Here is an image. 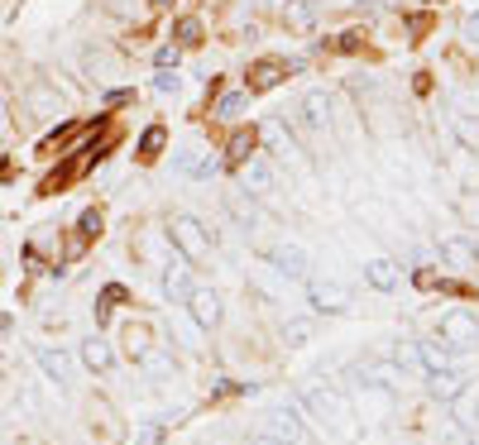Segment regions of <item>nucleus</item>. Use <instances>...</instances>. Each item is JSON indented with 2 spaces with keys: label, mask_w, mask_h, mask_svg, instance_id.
<instances>
[{
  "label": "nucleus",
  "mask_w": 479,
  "mask_h": 445,
  "mask_svg": "<svg viewBox=\"0 0 479 445\" xmlns=\"http://www.w3.org/2000/svg\"><path fill=\"white\" fill-rule=\"evenodd\" d=\"M302 407L321 421V431L331 436L336 445H350L355 441V417H350V402L336 388H307L302 393Z\"/></svg>",
  "instance_id": "obj_1"
},
{
  "label": "nucleus",
  "mask_w": 479,
  "mask_h": 445,
  "mask_svg": "<svg viewBox=\"0 0 479 445\" xmlns=\"http://www.w3.org/2000/svg\"><path fill=\"white\" fill-rule=\"evenodd\" d=\"M173 244H178L183 259H192V263H202L206 254H211V235H206L192 215H178V220H173Z\"/></svg>",
  "instance_id": "obj_2"
},
{
  "label": "nucleus",
  "mask_w": 479,
  "mask_h": 445,
  "mask_svg": "<svg viewBox=\"0 0 479 445\" xmlns=\"http://www.w3.org/2000/svg\"><path fill=\"white\" fill-rule=\"evenodd\" d=\"M264 421H268V436H273L278 445H297L302 441V417H297L293 402H273Z\"/></svg>",
  "instance_id": "obj_3"
},
{
  "label": "nucleus",
  "mask_w": 479,
  "mask_h": 445,
  "mask_svg": "<svg viewBox=\"0 0 479 445\" xmlns=\"http://www.w3.org/2000/svg\"><path fill=\"white\" fill-rule=\"evenodd\" d=\"M187 312H192V321H197V326H202V331H216V326H221V292L216 288H192L187 292Z\"/></svg>",
  "instance_id": "obj_4"
},
{
  "label": "nucleus",
  "mask_w": 479,
  "mask_h": 445,
  "mask_svg": "<svg viewBox=\"0 0 479 445\" xmlns=\"http://www.w3.org/2000/svg\"><path fill=\"white\" fill-rule=\"evenodd\" d=\"M273 182H278V173L268 168L264 158H244V163H240V192L264 197V192H273Z\"/></svg>",
  "instance_id": "obj_5"
},
{
  "label": "nucleus",
  "mask_w": 479,
  "mask_h": 445,
  "mask_svg": "<svg viewBox=\"0 0 479 445\" xmlns=\"http://www.w3.org/2000/svg\"><path fill=\"white\" fill-rule=\"evenodd\" d=\"M307 302H312L321 316H326V312H331V316L350 312V292L341 288V283H307Z\"/></svg>",
  "instance_id": "obj_6"
},
{
  "label": "nucleus",
  "mask_w": 479,
  "mask_h": 445,
  "mask_svg": "<svg viewBox=\"0 0 479 445\" xmlns=\"http://www.w3.org/2000/svg\"><path fill=\"white\" fill-rule=\"evenodd\" d=\"M268 263H273L283 278H307V249H302V244H288V239L273 244V249H268Z\"/></svg>",
  "instance_id": "obj_7"
},
{
  "label": "nucleus",
  "mask_w": 479,
  "mask_h": 445,
  "mask_svg": "<svg viewBox=\"0 0 479 445\" xmlns=\"http://www.w3.org/2000/svg\"><path fill=\"white\" fill-rule=\"evenodd\" d=\"M163 292L173 297V302H187V292H192V259H168V268H163Z\"/></svg>",
  "instance_id": "obj_8"
},
{
  "label": "nucleus",
  "mask_w": 479,
  "mask_h": 445,
  "mask_svg": "<svg viewBox=\"0 0 479 445\" xmlns=\"http://www.w3.org/2000/svg\"><path fill=\"white\" fill-rule=\"evenodd\" d=\"M365 383H374V388H388V393H402V383H407V373H402V364H360L355 368Z\"/></svg>",
  "instance_id": "obj_9"
},
{
  "label": "nucleus",
  "mask_w": 479,
  "mask_h": 445,
  "mask_svg": "<svg viewBox=\"0 0 479 445\" xmlns=\"http://www.w3.org/2000/svg\"><path fill=\"white\" fill-rule=\"evenodd\" d=\"M441 336L451 345H470V340H479V321L470 312H446L441 316Z\"/></svg>",
  "instance_id": "obj_10"
},
{
  "label": "nucleus",
  "mask_w": 479,
  "mask_h": 445,
  "mask_svg": "<svg viewBox=\"0 0 479 445\" xmlns=\"http://www.w3.org/2000/svg\"><path fill=\"white\" fill-rule=\"evenodd\" d=\"M178 173H183V178H216V173H221V158L202 154V149H183V154H178Z\"/></svg>",
  "instance_id": "obj_11"
},
{
  "label": "nucleus",
  "mask_w": 479,
  "mask_h": 445,
  "mask_svg": "<svg viewBox=\"0 0 479 445\" xmlns=\"http://www.w3.org/2000/svg\"><path fill=\"white\" fill-rule=\"evenodd\" d=\"M34 359H39V368H44L53 383H67V378H72V359H67L63 350H53V345H39V354H34Z\"/></svg>",
  "instance_id": "obj_12"
},
{
  "label": "nucleus",
  "mask_w": 479,
  "mask_h": 445,
  "mask_svg": "<svg viewBox=\"0 0 479 445\" xmlns=\"http://www.w3.org/2000/svg\"><path fill=\"white\" fill-rule=\"evenodd\" d=\"M225 211L235 215V220L244 225V230H254V225L264 220V215H259V206H254V197H249V192H225Z\"/></svg>",
  "instance_id": "obj_13"
},
{
  "label": "nucleus",
  "mask_w": 479,
  "mask_h": 445,
  "mask_svg": "<svg viewBox=\"0 0 479 445\" xmlns=\"http://www.w3.org/2000/svg\"><path fill=\"white\" fill-rule=\"evenodd\" d=\"M302 115H307L312 130H326V125H331V96H326V91H307V96H302Z\"/></svg>",
  "instance_id": "obj_14"
},
{
  "label": "nucleus",
  "mask_w": 479,
  "mask_h": 445,
  "mask_svg": "<svg viewBox=\"0 0 479 445\" xmlns=\"http://www.w3.org/2000/svg\"><path fill=\"white\" fill-rule=\"evenodd\" d=\"M365 278H369V288L393 292V288H398V263H388V259H369V263H365Z\"/></svg>",
  "instance_id": "obj_15"
},
{
  "label": "nucleus",
  "mask_w": 479,
  "mask_h": 445,
  "mask_svg": "<svg viewBox=\"0 0 479 445\" xmlns=\"http://www.w3.org/2000/svg\"><path fill=\"white\" fill-rule=\"evenodd\" d=\"M81 364L91 368V373H106V368L115 364V354H110V345H106V340H96V336H91V340L81 345Z\"/></svg>",
  "instance_id": "obj_16"
},
{
  "label": "nucleus",
  "mask_w": 479,
  "mask_h": 445,
  "mask_svg": "<svg viewBox=\"0 0 479 445\" xmlns=\"http://www.w3.org/2000/svg\"><path fill=\"white\" fill-rule=\"evenodd\" d=\"M412 354H417V364H422L426 373H436V368H451V350H446V345H436V340H422L417 350H412Z\"/></svg>",
  "instance_id": "obj_17"
},
{
  "label": "nucleus",
  "mask_w": 479,
  "mask_h": 445,
  "mask_svg": "<svg viewBox=\"0 0 479 445\" xmlns=\"http://www.w3.org/2000/svg\"><path fill=\"white\" fill-rule=\"evenodd\" d=\"M431 393L441 397V402H455V397L465 393V378L451 373V368H436V373H431Z\"/></svg>",
  "instance_id": "obj_18"
},
{
  "label": "nucleus",
  "mask_w": 479,
  "mask_h": 445,
  "mask_svg": "<svg viewBox=\"0 0 479 445\" xmlns=\"http://www.w3.org/2000/svg\"><path fill=\"white\" fill-rule=\"evenodd\" d=\"M441 263L470 268V263H475V244H470V239H441Z\"/></svg>",
  "instance_id": "obj_19"
},
{
  "label": "nucleus",
  "mask_w": 479,
  "mask_h": 445,
  "mask_svg": "<svg viewBox=\"0 0 479 445\" xmlns=\"http://www.w3.org/2000/svg\"><path fill=\"white\" fill-rule=\"evenodd\" d=\"M283 72H288V67H283V62H273V58H264V62H254V72H249V86H254V91H268V86H278V77H283Z\"/></svg>",
  "instance_id": "obj_20"
},
{
  "label": "nucleus",
  "mask_w": 479,
  "mask_h": 445,
  "mask_svg": "<svg viewBox=\"0 0 479 445\" xmlns=\"http://www.w3.org/2000/svg\"><path fill=\"white\" fill-rule=\"evenodd\" d=\"M163 144H168V130L163 125H149V130L139 134V158H159Z\"/></svg>",
  "instance_id": "obj_21"
},
{
  "label": "nucleus",
  "mask_w": 479,
  "mask_h": 445,
  "mask_svg": "<svg viewBox=\"0 0 479 445\" xmlns=\"http://www.w3.org/2000/svg\"><path fill=\"white\" fill-rule=\"evenodd\" d=\"M225 154H230V163L254 158V134H249V130H235V134H230V144H225Z\"/></svg>",
  "instance_id": "obj_22"
},
{
  "label": "nucleus",
  "mask_w": 479,
  "mask_h": 445,
  "mask_svg": "<svg viewBox=\"0 0 479 445\" xmlns=\"http://www.w3.org/2000/svg\"><path fill=\"white\" fill-rule=\"evenodd\" d=\"M288 25L293 29L317 25V0H293V5H288Z\"/></svg>",
  "instance_id": "obj_23"
},
{
  "label": "nucleus",
  "mask_w": 479,
  "mask_h": 445,
  "mask_svg": "<svg viewBox=\"0 0 479 445\" xmlns=\"http://www.w3.org/2000/svg\"><path fill=\"white\" fill-rule=\"evenodd\" d=\"M259 134H264V144L273 149V154H293V139L283 134V125H273V120H268V125H264Z\"/></svg>",
  "instance_id": "obj_24"
},
{
  "label": "nucleus",
  "mask_w": 479,
  "mask_h": 445,
  "mask_svg": "<svg viewBox=\"0 0 479 445\" xmlns=\"http://www.w3.org/2000/svg\"><path fill=\"white\" fill-rule=\"evenodd\" d=\"M283 340L288 345H307L312 340V321H288V326H283Z\"/></svg>",
  "instance_id": "obj_25"
},
{
  "label": "nucleus",
  "mask_w": 479,
  "mask_h": 445,
  "mask_svg": "<svg viewBox=\"0 0 479 445\" xmlns=\"http://www.w3.org/2000/svg\"><path fill=\"white\" fill-rule=\"evenodd\" d=\"M178 44H187V48H192V44H202V20H192V15L178 20Z\"/></svg>",
  "instance_id": "obj_26"
},
{
  "label": "nucleus",
  "mask_w": 479,
  "mask_h": 445,
  "mask_svg": "<svg viewBox=\"0 0 479 445\" xmlns=\"http://www.w3.org/2000/svg\"><path fill=\"white\" fill-rule=\"evenodd\" d=\"M139 364H144V373H154V378H163V373H173V359H168V354H154V350H149V354L139 359Z\"/></svg>",
  "instance_id": "obj_27"
},
{
  "label": "nucleus",
  "mask_w": 479,
  "mask_h": 445,
  "mask_svg": "<svg viewBox=\"0 0 479 445\" xmlns=\"http://www.w3.org/2000/svg\"><path fill=\"white\" fill-rule=\"evenodd\" d=\"M130 350H134V359H144V354L154 350V345H149V331H144V326H130Z\"/></svg>",
  "instance_id": "obj_28"
},
{
  "label": "nucleus",
  "mask_w": 479,
  "mask_h": 445,
  "mask_svg": "<svg viewBox=\"0 0 479 445\" xmlns=\"http://www.w3.org/2000/svg\"><path fill=\"white\" fill-rule=\"evenodd\" d=\"M216 110H221L225 120H235L240 110H244V96H240V91H230V96H221V105H216Z\"/></svg>",
  "instance_id": "obj_29"
},
{
  "label": "nucleus",
  "mask_w": 479,
  "mask_h": 445,
  "mask_svg": "<svg viewBox=\"0 0 479 445\" xmlns=\"http://www.w3.org/2000/svg\"><path fill=\"white\" fill-rule=\"evenodd\" d=\"M159 436H163V426H159V421H149V426H144V436H139L134 445H159Z\"/></svg>",
  "instance_id": "obj_30"
},
{
  "label": "nucleus",
  "mask_w": 479,
  "mask_h": 445,
  "mask_svg": "<svg viewBox=\"0 0 479 445\" xmlns=\"http://www.w3.org/2000/svg\"><path fill=\"white\" fill-rule=\"evenodd\" d=\"M154 91H163V96H168V91H178V77L163 67V77H154Z\"/></svg>",
  "instance_id": "obj_31"
},
{
  "label": "nucleus",
  "mask_w": 479,
  "mask_h": 445,
  "mask_svg": "<svg viewBox=\"0 0 479 445\" xmlns=\"http://www.w3.org/2000/svg\"><path fill=\"white\" fill-rule=\"evenodd\" d=\"M29 105H34V110H58V101L48 96V91H34V96H29Z\"/></svg>",
  "instance_id": "obj_32"
},
{
  "label": "nucleus",
  "mask_w": 479,
  "mask_h": 445,
  "mask_svg": "<svg viewBox=\"0 0 479 445\" xmlns=\"http://www.w3.org/2000/svg\"><path fill=\"white\" fill-rule=\"evenodd\" d=\"M96 230H101V215L86 211V215H81V235H96Z\"/></svg>",
  "instance_id": "obj_33"
},
{
  "label": "nucleus",
  "mask_w": 479,
  "mask_h": 445,
  "mask_svg": "<svg viewBox=\"0 0 479 445\" xmlns=\"http://www.w3.org/2000/svg\"><path fill=\"white\" fill-rule=\"evenodd\" d=\"M159 67H178V48H159Z\"/></svg>",
  "instance_id": "obj_34"
},
{
  "label": "nucleus",
  "mask_w": 479,
  "mask_h": 445,
  "mask_svg": "<svg viewBox=\"0 0 479 445\" xmlns=\"http://www.w3.org/2000/svg\"><path fill=\"white\" fill-rule=\"evenodd\" d=\"M465 39H470V44H479V15H470V20H465Z\"/></svg>",
  "instance_id": "obj_35"
},
{
  "label": "nucleus",
  "mask_w": 479,
  "mask_h": 445,
  "mask_svg": "<svg viewBox=\"0 0 479 445\" xmlns=\"http://www.w3.org/2000/svg\"><path fill=\"white\" fill-rule=\"evenodd\" d=\"M446 445H475V441H470L465 431H455V436H451V441H446Z\"/></svg>",
  "instance_id": "obj_36"
},
{
  "label": "nucleus",
  "mask_w": 479,
  "mask_h": 445,
  "mask_svg": "<svg viewBox=\"0 0 479 445\" xmlns=\"http://www.w3.org/2000/svg\"><path fill=\"white\" fill-rule=\"evenodd\" d=\"M249 445H278V441H273V436H254Z\"/></svg>",
  "instance_id": "obj_37"
},
{
  "label": "nucleus",
  "mask_w": 479,
  "mask_h": 445,
  "mask_svg": "<svg viewBox=\"0 0 479 445\" xmlns=\"http://www.w3.org/2000/svg\"><path fill=\"white\" fill-rule=\"evenodd\" d=\"M149 5H159V10H168V5H173V0H149Z\"/></svg>",
  "instance_id": "obj_38"
},
{
  "label": "nucleus",
  "mask_w": 479,
  "mask_h": 445,
  "mask_svg": "<svg viewBox=\"0 0 479 445\" xmlns=\"http://www.w3.org/2000/svg\"><path fill=\"white\" fill-rule=\"evenodd\" d=\"M0 125H5V96H0Z\"/></svg>",
  "instance_id": "obj_39"
},
{
  "label": "nucleus",
  "mask_w": 479,
  "mask_h": 445,
  "mask_svg": "<svg viewBox=\"0 0 479 445\" xmlns=\"http://www.w3.org/2000/svg\"><path fill=\"white\" fill-rule=\"evenodd\" d=\"M475 259H479V239H475Z\"/></svg>",
  "instance_id": "obj_40"
}]
</instances>
